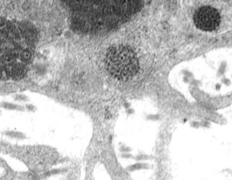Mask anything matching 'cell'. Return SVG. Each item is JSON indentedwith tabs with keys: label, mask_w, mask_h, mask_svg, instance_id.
<instances>
[{
	"label": "cell",
	"mask_w": 232,
	"mask_h": 180,
	"mask_svg": "<svg viewBox=\"0 0 232 180\" xmlns=\"http://www.w3.org/2000/svg\"><path fill=\"white\" fill-rule=\"evenodd\" d=\"M26 107H27V109H28L29 111H35V107L33 106V105H31V104H28V105L26 106Z\"/></svg>",
	"instance_id": "4fadbf2b"
},
{
	"label": "cell",
	"mask_w": 232,
	"mask_h": 180,
	"mask_svg": "<svg viewBox=\"0 0 232 180\" xmlns=\"http://www.w3.org/2000/svg\"><path fill=\"white\" fill-rule=\"evenodd\" d=\"M38 43V32L31 23L0 17V80L21 78L32 62Z\"/></svg>",
	"instance_id": "7a4b0ae2"
},
{
	"label": "cell",
	"mask_w": 232,
	"mask_h": 180,
	"mask_svg": "<svg viewBox=\"0 0 232 180\" xmlns=\"http://www.w3.org/2000/svg\"><path fill=\"white\" fill-rule=\"evenodd\" d=\"M1 106L6 109H9V110H19L23 111L24 110V107H20V106H17L16 104H9V103H3L1 104Z\"/></svg>",
	"instance_id": "52a82bcc"
},
{
	"label": "cell",
	"mask_w": 232,
	"mask_h": 180,
	"mask_svg": "<svg viewBox=\"0 0 232 180\" xmlns=\"http://www.w3.org/2000/svg\"><path fill=\"white\" fill-rule=\"evenodd\" d=\"M67 171V169H52L51 171L46 172V175H53L59 174V173H63L64 171Z\"/></svg>",
	"instance_id": "ba28073f"
},
{
	"label": "cell",
	"mask_w": 232,
	"mask_h": 180,
	"mask_svg": "<svg viewBox=\"0 0 232 180\" xmlns=\"http://www.w3.org/2000/svg\"><path fill=\"white\" fill-rule=\"evenodd\" d=\"M121 157H122L123 158L128 159L132 157V155L131 153H123L122 154H121Z\"/></svg>",
	"instance_id": "7c38bea8"
},
{
	"label": "cell",
	"mask_w": 232,
	"mask_h": 180,
	"mask_svg": "<svg viewBox=\"0 0 232 180\" xmlns=\"http://www.w3.org/2000/svg\"><path fill=\"white\" fill-rule=\"evenodd\" d=\"M120 150L122 153H129L131 150H132V148L129 147H127L125 145H123V146H121L120 148Z\"/></svg>",
	"instance_id": "30bf717a"
},
{
	"label": "cell",
	"mask_w": 232,
	"mask_h": 180,
	"mask_svg": "<svg viewBox=\"0 0 232 180\" xmlns=\"http://www.w3.org/2000/svg\"><path fill=\"white\" fill-rule=\"evenodd\" d=\"M0 114H1V112H0Z\"/></svg>",
	"instance_id": "e0dca14e"
},
{
	"label": "cell",
	"mask_w": 232,
	"mask_h": 180,
	"mask_svg": "<svg viewBox=\"0 0 232 180\" xmlns=\"http://www.w3.org/2000/svg\"><path fill=\"white\" fill-rule=\"evenodd\" d=\"M3 134L5 135H7L10 138H13V139H24L26 138V135L24 133H22L20 132L17 131H6L3 132Z\"/></svg>",
	"instance_id": "5b68a950"
},
{
	"label": "cell",
	"mask_w": 232,
	"mask_h": 180,
	"mask_svg": "<svg viewBox=\"0 0 232 180\" xmlns=\"http://www.w3.org/2000/svg\"><path fill=\"white\" fill-rule=\"evenodd\" d=\"M193 21L196 28L204 31H213L220 24V15L217 9L210 6H202L196 10Z\"/></svg>",
	"instance_id": "277c9868"
},
{
	"label": "cell",
	"mask_w": 232,
	"mask_h": 180,
	"mask_svg": "<svg viewBox=\"0 0 232 180\" xmlns=\"http://www.w3.org/2000/svg\"><path fill=\"white\" fill-rule=\"evenodd\" d=\"M149 168V165L146 164V163H136L134 165H130L127 168V170L128 171H137V170H141V169H148Z\"/></svg>",
	"instance_id": "8992f818"
},
{
	"label": "cell",
	"mask_w": 232,
	"mask_h": 180,
	"mask_svg": "<svg viewBox=\"0 0 232 180\" xmlns=\"http://www.w3.org/2000/svg\"><path fill=\"white\" fill-rule=\"evenodd\" d=\"M191 125L192 126V127H194V128H199V126H200V123H199V122H192V124H191Z\"/></svg>",
	"instance_id": "5bb4252c"
},
{
	"label": "cell",
	"mask_w": 232,
	"mask_h": 180,
	"mask_svg": "<svg viewBox=\"0 0 232 180\" xmlns=\"http://www.w3.org/2000/svg\"><path fill=\"white\" fill-rule=\"evenodd\" d=\"M149 119H158V116H151V118H149Z\"/></svg>",
	"instance_id": "2e32d148"
},
{
	"label": "cell",
	"mask_w": 232,
	"mask_h": 180,
	"mask_svg": "<svg viewBox=\"0 0 232 180\" xmlns=\"http://www.w3.org/2000/svg\"><path fill=\"white\" fill-rule=\"evenodd\" d=\"M200 125H202V127H205V128H209L210 127V124L208 123V122H202V124H200Z\"/></svg>",
	"instance_id": "9a60e30c"
},
{
	"label": "cell",
	"mask_w": 232,
	"mask_h": 180,
	"mask_svg": "<svg viewBox=\"0 0 232 180\" xmlns=\"http://www.w3.org/2000/svg\"><path fill=\"white\" fill-rule=\"evenodd\" d=\"M16 100H22V101H25V100H27L28 99H27V97H26L25 96H24V95H18V96H17V97H16Z\"/></svg>",
	"instance_id": "8fae6325"
},
{
	"label": "cell",
	"mask_w": 232,
	"mask_h": 180,
	"mask_svg": "<svg viewBox=\"0 0 232 180\" xmlns=\"http://www.w3.org/2000/svg\"><path fill=\"white\" fill-rule=\"evenodd\" d=\"M152 158H153L152 157L146 155V154H139V155L136 156V157H134L135 161H146V160H149V159Z\"/></svg>",
	"instance_id": "9c48e42d"
},
{
	"label": "cell",
	"mask_w": 232,
	"mask_h": 180,
	"mask_svg": "<svg viewBox=\"0 0 232 180\" xmlns=\"http://www.w3.org/2000/svg\"><path fill=\"white\" fill-rule=\"evenodd\" d=\"M108 72L118 80H128L134 77L139 70L136 53L128 46L116 45L108 49L105 57Z\"/></svg>",
	"instance_id": "3957f363"
},
{
	"label": "cell",
	"mask_w": 232,
	"mask_h": 180,
	"mask_svg": "<svg viewBox=\"0 0 232 180\" xmlns=\"http://www.w3.org/2000/svg\"><path fill=\"white\" fill-rule=\"evenodd\" d=\"M70 13L71 27L81 33L107 31L136 14L142 0H60Z\"/></svg>",
	"instance_id": "6da1fadb"
}]
</instances>
